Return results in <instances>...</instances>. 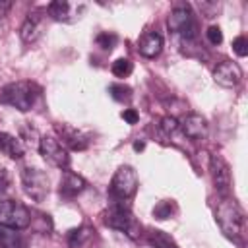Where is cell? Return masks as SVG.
Returning <instances> with one entry per match:
<instances>
[{
	"mask_svg": "<svg viewBox=\"0 0 248 248\" xmlns=\"http://www.w3.org/2000/svg\"><path fill=\"white\" fill-rule=\"evenodd\" d=\"M215 221H217L219 229L223 231V234L227 238H232L236 242H242L244 240V234H246V217H244L242 207L234 200L223 198L217 203Z\"/></svg>",
	"mask_w": 248,
	"mask_h": 248,
	"instance_id": "6da1fadb",
	"label": "cell"
},
{
	"mask_svg": "<svg viewBox=\"0 0 248 248\" xmlns=\"http://www.w3.org/2000/svg\"><path fill=\"white\" fill-rule=\"evenodd\" d=\"M37 101V89L29 81H12L2 87L0 91V103L10 105L21 112L31 110Z\"/></svg>",
	"mask_w": 248,
	"mask_h": 248,
	"instance_id": "7a4b0ae2",
	"label": "cell"
},
{
	"mask_svg": "<svg viewBox=\"0 0 248 248\" xmlns=\"http://www.w3.org/2000/svg\"><path fill=\"white\" fill-rule=\"evenodd\" d=\"M105 223L110 229L122 231L132 238H136L138 232H140V225L136 223V219H134V215L130 211V205L124 203V202H114L108 207V211L105 213Z\"/></svg>",
	"mask_w": 248,
	"mask_h": 248,
	"instance_id": "3957f363",
	"label": "cell"
},
{
	"mask_svg": "<svg viewBox=\"0 0 248 248\" xmlns=\"http://www.w3.org/2000/svg\"><path fill=\"white\" fill-rule=\"evenodd\" d=\"M169 29L182 37V43H190L196 39V19L188 6H176L169 14Z\"/></svg>",
	"mask_w": 248,
	"mask_h": 248,
	"instance_id": "277c9868",
	"label": "cell"
},
{
	"mask_svg": "<svg viewBox=\"0 0 248 248\" xmlns=\"http://www.w3.org/2000/svg\"><path fill=\"white\" fill-rule=\"evenodd\" d=\"M136 190H138V174H136V170L132 167H128V165L120 167L114 172L112 180H110V194L114 196L116 202H126L136 194Z\"/></svg>",
	"mask_w": 248,
	"mask_h": 248,
	"instance_id": "5b68a950",
	"label": "cell"
},
{
	"mask_svg": "<svg viewBox=\"0 0 248 248\" xmlns=\"http://www.w3.org/2000/svg\"><path fill=\"white\" fill-rule=\"evenodd\" d=\"M21 184H23L25 194L35 202H43L46 198L48 186H50L46 172L41 169H35V167H25L21 170Z\"/></svg>",
	"mask_w": 248,
	"mask_h": 248,
	"instance_id": "8992f818",
	"label": "cell"
},
{
	"mask_svg": "<svg viewBox=\"0 0 248 248\" xmlns=\"http://www.w3.org/2000/svg\"><path fill=\"white\" fill-rule=\"evenodd\" d=\"M31 223V213L25 205L14 202V200H2L0 202V225L12 227V229H25Z\"/></svg>",
	"mask_w": 248,
	"mask_h": 248,
	"instance_id": "52a82bcc",
	"label": "cell"
},
{
	"mask_svg": "<svg viewBox=\"0 0 248 248\" xmlns=\"http://www.w3.org/2000/svg\"><path fill=\"white\" fill-rule=\"evenodd\" d=\"M39 151L45 157V161H48L50 165L58 167V169H68L70 167V155L68 149L60 143L58 138L52 136H43L39 140Z\"/></svg>",
	"mask_w": 248,
	"mask_h": 248,
	"instance_id": "ba28073f",
	"label": "cell"
},
{
	"mask_svg": "<svg viewBox=\"0 0 248 248\" xmlns=\"http://www.w3.org/2000/svg\"><path fill=\"white\" fill-rule=\"evenodd\" d=\"M209 170H211V178H213V186L215 190L227 198L229 190H231V170L227 161L221 155H211L209 159Z\"/></svg>",
	"mask_w": 248,
	"mask_h": 248,
	"instance_id": "9c48e42d",
	"label": "cell"
},
{
	"mask_svg": "<svg viewBox=\"0 0 248 248\" xmlns=\"http://www.w3.org/2000/svg\"><path fill=\"white\" fill-rule=\"evenodd\" d=\"M242 79V70L238 68L236 62H221L217 64V68L213 70V81L219 83L221 87H234L238 85V81Z\"/></svg>",
	"mask_w": 248,
	"mask_h": 248,
	"instance_id": "30bf717a",
	"label": "cell"
},
{
	"mask_svg": "<svg viewBox=\"0 0 248 248\" xmlns=\"http://www.w3.org/2000/svg\"><path fill=\"white\" fill-rule=\"evenodd\" d=\"M56 132L60 134V143L64 145V147H70V149H74V151H83L85 147H87V143H89V140H87V136L85 134H81L79 130H76V128H72V126H60V124H56Z\"/></svg>",
	"mask_w": 248,
	"mask_h": 248,
	"instance_id": "8fae6325",
	"label": "cell"
},
{
	"mask_svg": "<svg viewBox=\"0 0 248 248\" xmlns=\"http://www.w3.org/2000/svg\"><path fill=\"white\" fill-rule=\"evenodd\" d=\"M182 132L190 140H203L207 136V122H205V118L202 114L190 112L182 120Z\"/></svg>",
	"mask_w": 248,
	"mask_h": 248,
	"instance_id": "7c38bea8",
	"label": "cell"
},
{
	"mask_svg": "<svg viewBox=\"0 0 248 248\" xmlns=\"http://www.w3.org/2000/svg\"><path fill=\"white\" fill-rule=\"evenodd\" d=\"M138 48H140V54L145 56V58H155L161 54L163 50V37L157 33V31H147L141 35L140 43H138Z\"/></svg>",
	"mask_w": 248,
	"mask_h": 248,
	"instance_id": "4fadbf2b",
	"label": "cell"
},
{
	"mask_svg": "<svg viewBox=\"0 0 248 248\" xmlns=\"http://www.w3.org/2000/svg\"><path fill=\"white\" fill-rule=\"evenodd\" d=\"M19 37L23 43L31 45L35 43L39 37H41V17H39V12H33L25 17L21 29H19Z\"/></svg>",
	"mask_w": 248,
	"mask_h": 248,
	"instance_id": "5bb4252c",
	"label": "cell"
},
{
	"mask_svg": "<svg viewBox=\"0 0 248 248\" xmlns=\"http://www.w3.org/2000/svg\"><path fill=\"white\" fill-rule=\"evenodd\" d=\"M85 186H87V182H85L79 174L66 170L62 182H60V194L66 196V198H74V196L81 194V192L85 190Z\"/></svg>",
	"mask_w": 248,
	"mask_h": 248,
	"instance_id": "9a60e30c",
	"label": "cell"
},
{
	"mask_svg": "<svg viewBox=\"0 0 248 248\" xmlns=\"http://www.w3.org/2000/svg\"><path fill=\"white\" fill-rule=\"evenodd\" d=\"M0 153L8 155L10 159H21L25 149L17 138H14L6 132H0Z\"/></svg>",
	"mask_w": 248,
	"mask_h": 248,
	"instance_id": "2e32d148",
	"label": "cell"
},
{
	"mask_svg": "<svg viewBox=\"0 0 248 248\" xmlns=\"http://www.w3.org/2000/svg\"><path fill=\"white\" fill-rule=\"evenodd\" d=\"M25 240L17 229L0 225V248H23Z\"/></svg>",
	"mask_w": 248,
	"mask_h": 248,
	"instance_id": "e0dca14e",
	"label": "cell"
},
{
	"mask_svg": "<svg viewBox=\"0 0 248 248\" xmlns=\"http://www.w3.org/2000/svg\"><path fill=\"white\" fill-rule=\"evenodd\" d=\"M74 8H78V6H72L70 2H66V0H54V2H50L48 4V8H46V12L50 14V17L52 19H58V21H72V10Z\"/></svg>",
	"mask_w": 248,
	"mask_h": 248,
	"instance_id": "ac0fdd59",
	"label": "cell"
},
{
	"mask_svg": "<svg viewBox=\"0 0 248 248\" xmlns=\"http://www.w3.org/2000/svg\"><path fill=\"white\" fill-rule=\"evenodd\" d=\"M147 240L153 248H178V244L172 240V236H169L163 231H149Z\"/></svg>",
	"mask_w": 248,
	"mask_h": 248,
	"instance_id": "d6986e66",
	"label": "cell"
},
{
	"mask_svg": "<svg viewBox=\"0 0 248 248\" xmlns=\"http://www.w3.org/2000/svg\"><path fill=\"white\" fill-rule=\"evenodd\" d=\"M93 236V231L89 227H81L78 231H72L70 234V248H83Z\"/></svg>",
	"mask_w": 248,
	"mask_h": 248,
	"instance_id": "ffe728a7",
	"label": "cell"
},
{
	"mask_svg": "<svg viewBox=\"0 0 248 248\" xmlns=\"http://www.w3.org/2000/svg\"><path fill=\"white\" fill-rule=\"evenodd\" d=\"M132 70H134V66H132V62H130L128 58H118V60H114L112 66H110V72H112L116 78H128V76L132 74Z\"/></svg>",
	"mask_w": 248,
	"mask_h": 248,
	"instance_id": "44dd1931",
	"label": "cell"
},
{
	"mask_svg": "<svg viewBox=\"0 0 248 248\" xmlns=\"http://www.w3.org/2000/svg\"><path fill=\"white\" fill-rule=\"evenodd\" d=\"M108 93H110V97L114 101H128L132 97V89L128 85H124V83H112L108 87Z\"/></svg>",
	"mask_w": 248,
	"mask_h": 248,
	"instance_id": "7402d4cb",
	"label": "cell"
},
{
	"mask_svg": "<svg viewBox=\"0 0 248 248\" xmlns=\"http://www.w3.org/2000/svg\"><path fill=\"white\" fill-rule=\"evenodd\" d=\"M205 37H207V41H209L211 45H215V46L223 43V31H221L219 25H209L207 31H205Z\"/></svg>",
	"mask_w": 248,
	"mask_h": 248,
	"instance_id": "603a6c76",
	"label": "cell"
},
{
	"mask_svg": "<svg viewBox=\"0 0 248 248\" xmlns=\"http://www.w3.org/2000/svg\"><path fill=\"white\" fill-rule=\"evenodd\" d=\"M97 45L103 50H110L116 45V35L114 33H101V35H97Z\"/></svg>",
	"mask_w": 248,
	"mask_h": 248,
	"instance_id": "cb8c5ba5",
	"label": "cell"
},
{
	"mask_svg": "<svg viewBox=\"0 0 248 248\" xmlns=\"http://www.w3.org/2000/svg\"><path fill=\"white\" fill-rule=\"evenodd\" d=\"M232 50L238 54V56H246L248 54V41L244 35H238L234 41H232Z\"/></svg>",
	"mask_w": 248,
	"mask_h": 248,
	"instance_id": "d4e9b609",
	"label": "cell"
},
{
	"mask_svg": "<svg viewBox=\"0 0 248 248\" xmlns=\"http://www.w3.org/2000/svg\"><path fill=\"white\" fill-rule=\"evenodd\" d=\"M176 128H178L176 118H172V116H165V118H161V130H163V134L170 136L172 132H176Z\"/></svg>",
	"mask_w": 248,
	"mask_h": 248,
	"instance_id": "484cf974",
	"label": "cell"
},
{
	"mask_svg": "<svg viewBox=\"0 0 248 248\" xmlns=\"http://www.w3.org/2000/svg\"><path fill=\"white\" fill-rule=\"evenodd\" d=\"M153 213H155L157 219H167V217H170V213H172V209H170V202H161V203L153 209Z\"/></svg>",
	"mask_w": 248,
	"mask_h": 248,
	"instance_id": "4316f807",
	"label": "cell"
},
{
	"mask_svg": "<svg viewBox=\"0 0 248 248\" xmlns=\"http://www.w3.org/2000/svg\"><path fill=\"white\" fill-rule=\"evenodd\" d=\"M10 184H12V176H10L8 169L0 167V192H6L10 188Z\"/></svg>",
	"mask_w": 248,
	"mask_h": 248,
	"instance_id": "83f0119b",
	"label": "cell"
},
{
	"mask_svg": "<svg viewBox=\"0 0 248 248\" xmlns=\"http://www.w3.org/2000/svg\"><path fill=\"white\" fill-rule=\"evenodd\" d=\"M122 118H124L128 124H136V122L140 120V114H138L134 108H126V110L122 112Z\"/></svg>",
	"mask_w": 248,
	"mask_h": 248,
	"instance_id": "f1b7e54d",
	"label": "cell"
},
{
	"mask_svg": "<svg viewBox=\"0 0 248 248\" xmlns=\"http://www.w3.org/2000/svg\"><path fill=\"white\" fill-rule=\"evenodd\" d=\"M200 8L205 12V14H203L205 17H213L215 14H213L211 10H219V6H217V4H207V2H202V4H200Z\"/></svg>",
	"mask_w": 248,
	"mask_h": 248,
	"instance_id": "f546056e",
	"label": "cell"
},
{
	"mask_svg": "<svg viewBox=\"0 0 248 248\" xmlns=\"http://www.w3.org/2000/svg\"><path fill=\"white\" fill-rule=\"evenodd\" d=\"M10 8H12V2L10 0H0V19L10 12Z\"/></svg>",
	"mask_w": 248,
	"mask_h": 248,
	"instance_id": "4dcf8cb0",
	"label": "cell"
},
{
	"mask_svg": "<svg viewBox=\"0 0 248 248\" xmlns=\"http://www.w3.org/2000/svg\"><path fill=\"white\" fill-rule=\"evenodd\" d=\"M143 147H145V143H143V141H136V143H134V149H136V151H141Z\"/></svg>",
	"mask_w": 248,
	"mask_h": 248,
	"instance_id": "1f68e13d",
	"label": "cell"
}]
</instances>
